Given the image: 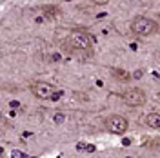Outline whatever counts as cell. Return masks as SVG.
Segmentation results:
<instances>
[{
	"label": "cell",
	"instance_id": "1",
	"mask_svg": "<svg viewBox=\"0 0 160 158\" xmlns=\"http://www.w3.org/2000/svg\"><path fill=\"white\" fill-rule=\"evenodd\" d=\"M68 44L71 46V49H78L84 53H91V47H93L91 37L86 29H73L68 37Z\"/></svg>",
	"mask_w": 160,
	"mask_h": 158
},
{
	"label": "cell",
	"instance_id": "2",
	"mask_svg": "<svg viewBox=\"0 0 160 158\" xmlns=\"http://www.w3.org/2000/svg\"><path fill=\"white\" fill-rule=\"evenodd\" d=\"M131 31L140 37H149L158 31V24L155 20H151L149 17H135L131 22Z\"/></svg>",
	"mask_w": 160,
	"mask_h": 158
},
{
	"label": "cell",
	"instance_id": "3",
	"mask_svg": "<svg viewBox=\"0 0 160 158\" xmlns=\"http://www.w3.org/2000/svg\"><path fill=\"white\" fill-rule=\"evenodd\" d=\"M31 93L38 100H55L58 96V91L55 89V86H51L49 82H42V80H37L31 84Z\"/></svg>",
	"mask_w": 160,
	"mask_h": 158
},
{
	"label": "cell",
	"instance_id": "4",
	"mask_svg": "<svg viewBox=\"0 0 160 158\" xmlns=\"http://www.w3.org/2000/svg\"><path fill=\"white\" fill-rule=\"evenodd\" d=\"M122 100L131 107H138V106L146 104V93L138 87H129L126 91H122Z\"/></svg>",
	"mask_w": 160,
	"mask_h": 158
},
{
	"label": "cell",
	"instance_id": "5",
	"mask_svg": "<svg viewBox=\"0 0 160 158\" xmlns=\"http://www.w3.org/2000/svg\"><path fill=\"white\" fill-rule=\"evenodd\" d=\"M128 120L124 118L122 115H111L106 118V129L113 133V135H124L128 131Z\"/></svg>",
	"mask_w": 160,
	"mask_h": 158
},
{
	"label": "cell",
	"instance_id": "6",
	"mask_svg": "<svg viewBox=\"0 0 160 158\" xmlns=\"http://www.w3.org/2000/svg\"><path fill=\"white\" fill-rule=\"evenodd\" d=\"M142 122L151 129H160V115L158 113H149V115H146V118H142Z\"/></svg>",
	"mask_w": 160,
	"mask_h": 158
},
{
	"label": "cell",
	"instance_id": "7",
	"mask_svg": "<svg viewBox=\"0 0 160 158\" xmlns=\"http://www.w3.org/2000/svg\"><path fill=\"white\" fill-rule=\"evenodd\" d=\"M111 73H113V77H117L120 82H129L131 80V75L128 73V71H124V69H113Z\"/></svg>",
	"mask_w": 160,
	"mask_h": 158
},
{
	"label": "cell",
	"instance_id": "8",
	"mask_svg": "<svg viewBox=\"0 0 160 158\" xmlns=\"http://www.w3.org/2000/svg\"><path fill=\"white\" fill-rule=\"evenodd\" d=\"M11 156H13V158H24L26 155H24V153H20V151H13V153H11Z\"/></svg>",
	"mask_w": 160,
	"mask_h": 158
}]
</instances>
